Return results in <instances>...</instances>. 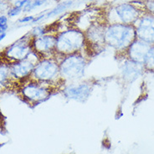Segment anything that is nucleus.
<instances>
[{"label": "nucleus", "instance_id": "obj_1", "mask_svg": "<svg viewBox=\"0 0 154 154\" xmlns=\"http://www.w3.org/2000/svg\"><path fill=\"white\" fill-rule=\"evenodd\" d=\"M62 87L58 85L39 82L28 79L16 87L15 91L19 98L31 107H35L60 93Z\"/></svg>", "mask_w": 154, "mask_h": 154}, {"label": "nucleus", "instance_id": "obj_2", "mask_svg": "<svg viewBox=\"0 0 154 154\" xmlns=\"http://www.w3.org/2000/svg\"><path fill=\"white\" fill-rule=\"evenodd\" d=\"M105 45L116 52V56L121 58L131 43L137 38L133 24L112 23L105 29Z\"/></svg>", "mask_w": 154, "mask_h": 154}, {"label": "nucleus", "instance_id": "obj_3", "mask_svg": "<svg viewBox=\"0 0 154 154\" xmlns=\"http://www.w3.org/2000/svg\"><path fill=\"white\" fill-rule=\"evenodd\" d=\"M91 60L84 52L66 56L60 60V76L65 85L84 79Z\"/></svg>", "mask_w": 154, "mask_h": 154}, {"label": "nucleus", "instance_id": "obj_4", "mask_svg": "<svg viewBox=\"0 0 154 154\" xmlns=\"http://www.w3.org/2000/svg\"><path fill=\"white\" fill-rule=\"evenodd\" d=\"M85 37L79 29H68L56 35L55 57L60 60L70 54L84 52Z\"/></svg>", "mask_w": 154, "mask_h": 154}, {"label": "nucleus", "instance_id": "obj_5", "mask_svg": "<svg viewBox=\"0 0 154 154\" xmlns=\"http://www.w3.org/2000/svg\"><path fill=\"white\" fill-rule=\"evenodd\" d=\"M29 79L58 85L62 88L65 85L60 76V60L56 57L40 59Z\"/></svg>", "mask_w": 154, "mask_h": 154}, {"label": "nucleus", "instance_id": "obj_6", "mask_svg": "<svg viewBox=\"0 0 154 154\" xmlns=\"http://www.w3.org/2000/svg\"><path fill=\"white\" fill-rule=\"evenodd\" d=\"M95 85L96 82L91 79L85 81L81 80L64 85L60 91V94L68 100L84 103L91 96Z\"/></svg>", "mask_w": 154, "mask_h": 154}, {"label": "nucleus", "instance_id": "obj_7", "mask_svg": "<svg viewBox=\"0 0 154 154\" xmlns=\"http://www.w3.org/2000/svg\"><path fill=\"white\" fill-rule=\"evenodd\" d=\"M23 36V38L19 39L17 42L3 50L0 53V58L4 60L9 64L14 62L21 61L33 52L31 47V41L33 36Z\"/></svg>", "mask_w": 154, "mask_h": 154}, {"label": "nucleus", "instance_id": "obj_8", "mask_svg": "<svg viewBox=\"0 0 154 154\" xmlns=\"http://www.w3.org/2000/svg\"><path fill=\"white\" fill-rule=\"evenodd\" d=\"M39 60L40 58L35 53L32 52L26 59L23 60L10 64V72L13 80L15 82L16 87L19 84L25 81L30 77L36 64Z\"/></svg>", "mask_w": 154, "mask_h": 154}, {"label": "nucleus", "instance_id": "obj_9", "mask_svg": "<svg viewBox=\"0 0 154 154\" xmlns=\"http://www.w3.org/2000/svg\"><path fill=\"white\" fill-rule=\"evenodd\" d=\"M56 35H43L38 37H33L31 47L33 52L40 59L55 57Z\"/></svg>", "mask_w": 154, "mask_h": 154}, {"label": "nucleus", "instance_id": "obj_10", "mask_svg": "<svg viewBox=\"0 0 154 154\" xmlns=\"http://www.w3.org/2000/svg\"><path fill=\"white\" fill-rule=\"evenodd\" d=\"M137 38L149 45H154V16L146 14L142 16L134 23Z\"/></svg>", "mask_w": 154, "mask_h": 154}, {"label": "nucleus", "instance_id": "obj_11", "mask_svg": "<svg viewBox=\"0 0 154 154\" xmlns=\"http://www.w3.org/2000/svg\"><path fill=\"white\" fill-rule=\"evenodd\" d=\"M150 47L151 45L149 44L144 42L141 39L136 38L121 58L128 59L130 60H132L143 66L145 58Z\"/></svg>", "mask_w": 154, "mask_h": 154}, {"label": "nucleus", "instance_id": "obj_12", "mask_svg": "<svg viewBox=\"0 0 154 154\" xmlns=\"http://www.w3.org/2000/svg\"><path fill=\"white\" fill-rule=\"evenodd\" d=\"M116 14L121 20L120 23L133 24L138 20L141 16L140 9L131 4H122L115 8Z\"/></svg>", "mask_w": 154, "mask_h": 154}, {"label": "nucleus", "instance_id": "obj_13", "mask_svg": "<svg viewBox=\"0 0 154 154\" xmlns=\"http://www.w3.org/2000/svg\"><path fill=\"white\" fill-rule=\"evenodd\" d=\"M122 60H123V63L121 66V72L125 82L131 83L137 81L145 72L143 65L125 58H122Z\"/></svg>", "mask_w": 154, "mask_h": 154}, {"label": "nucleus", "instance_id": "obj_14", "mask_svg": "<svg viewBox=\"0 0 154 154\" xmlns=\"http://www.w3.org/2000/svg\"><path fill=\"white\" fill-rule=\"evenodd\" d=\"M16 84L10 72V64L0 58V92L14 91Z\"/></svg>", "mask_w": 154, "mask_h": 154}, {"label": "nucleus", "instance_id": "obj_15", "mask_svg": "<svg viewBox=\"0 0 154 154\" xmlns=\"http://www.w3.org/2000/svg\"><path fill=\"white\" fill-rule=\"evenodd\" d=\"M144 70L146 72H154V45H152L143 63Z\"/></svg>", "mask_w": 154, "mask_h": 154}, {"label": "nucleus", "instance_id": "obj_16", "mask_svg": "<svg viewBox=\"0 0 154 154\" xmlns=\"http://www.w3.org/2000/svg\"><path fill=\"white\" fill-rule=\"evenodd\" d=\"M71 3H72L71 1H67V2H65V3H63L61 4H59L57 7H55L52 11L50 12L47 14L46 17L47 18H50V17H52V16H55L60 14V13L64 12V10H66V8H69V6L71 5Z\"/></svg>", "mask_w": 154, "mask_h": 154}, {"label": "nucleus", "instance_id": "obj_17", "mask_svg": "<svg viewBox=\"0 0 154 154\" xmlns=\"http://www.w3.org/2000/svg\"><path fill=\"white\" fill-rule=\"evenodd\" d=\"M44 2H45L44 0H35L34 2H29V3L24 6L23 10L25 12L30 11L33 8H36V7H38V6L42 5V4H44Z\"/></svg>", "mask_w": 154, "mask_h": 154}, {"label": "nucleus", "instance_id": "obj_18", "mask_svg": "<svg viewBox=\"0 0 154 154\" xmlns=\"http://www.w3.org/2000/svg\"><path fill=\"white\" fill-rule=\"evenodd\" d=\"M145 8L148 11L149 14L154 16V0H148L145 4Z\"/></svg>", "mask_w": 154, "mask_h": 154}, {"label": "nucleus", "instance_id": "obj_19", "mask_svg": "<svg viewBox=\"0 0 154 154\" xmlns=\"http://www.w3.org/2000/svg\"><path fill=\"white\" fill-rule=\"evenodd\" d=\"M6 131V122H5V118H4V114L2 113L0 110V132L4 133Z\"/></svg>", "mask_w": 154, "mask_h": 154}, {"label": "nucleus", "instance_id": "obj_20", "mask_svg": "<svg viewBox=\"0 0 154 154\" xmlns=\"http://www.w3.org/2000/svg\"><path fill=\"white\" fill-rule=\"evenodd\" d=\"M21 8H18V7H15V8H12L10 11L8 12V15L10 17H14V16H16L19 14V13L21 12Z\"/></svg>", "mask_w": 154, "mask_h": 154}, {"label": "nucleus", "instance_id": "obj_21", "mask_svg": "<svg viewBox=\"0 0 154 154\" xmlns=\"http://www.w3.org/2000/svg\"><path fill=\"white\" fill-rule=\"evenodd\" d=\"M29 2H30V0H20V1H17L15 4V7L22 8L23 6H25Z\"/></svg>", "mask_w": 154, "mask_h": 154}, {"label": "nucleus", "instance_id": "obj_22", "mask_svg": "<svg viewBox=\"0 0 154 154\" xmlns=\"http://www.w3.org/2000/svg\"><path fill=\"white\" fill-rule=\"evenodd\" d=\"M7 22H8V19L5 16H0V27H4V26L8 25Z\"/></svg>", "mask_w": 154, "mask_h": 154}, {"label": "nucleus", "instance_id": "obj_23", "mask_svg": "<svg viewBox=\"0 0 154 154\" xmlns=\"http://www.w3.org/2000/svg\"><path fill=\"white\" fill-rule=\"evenodd\" d=\"M34 17L33 16H28V17H25V18H23V19H19V23H26V22H30V21H33L34 20Z\"/></svg>", "mask_w": 154, "mask_h": 154}, {"label": "nucleus", "instance_id": "obj_24", "mask_svg": "<svg viewBox=\"0 0 154 154\" xmlns=\"http://www.w3.org/2000/svg\"><path fill=\"white\" fill-rule=\"evenodd\" d=\"M7 29H8V25L4 26V27H0V35L4 34V33H5V31L7 30Z\"/></svg>", "mask_w": 154, "mask_h": 154}, {"label": "nucleus", "instance_id": "obj_25", "mask_svg": "<svg viewBox=\"0 0 154 154\" xmlns=\"http://www.w3.org/2000/svg\"><path fill=\"white\" fill-rule=\"evenodd\" d=\"M5 36H6V34L4 33V34H2V35H0V42L5 38Z\"/></svg>", "mask_w": 154, "mask_h": 154}]
</instances>
